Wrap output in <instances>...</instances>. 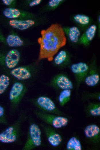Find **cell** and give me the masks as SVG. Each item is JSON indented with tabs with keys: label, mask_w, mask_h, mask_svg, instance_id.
I'll list each match as a JSON object with an SVG mask.
<instances>
[{
	"label": "cell",
	"mask_w": 100,
	"mask_h": 150,
	"mask_svg": "<svg viewBox=\"0 0 100 150\" xmlns=\"http://www.w3.org/2000/svg\"><path fill=\"white\" fill-rule=\"evenodd\" d=\"M86 137L92 143H98L100 140V129L97 125L92 124L87 125L84 129Z\"/></svg>",
	"instance_id": "12"
},
{
	"label": "cell",
	"mask_w": 100,
	"mask_h": 150,
	"mask_svg": "<svg viewBox=\"0 0 100 150\" xmlns=\"http://www.w3.org/2000/svg\"><path fill=\"white\" fill-rule=\"evenodd\" d=\"M42 2L41 0H34L30 1L29 3V6L33 7L40 4Z\"/></svg>",
	"instance_id": "28"
},
{
	"label": "cell",
	"mask_w": 100,
	"mask_h": 150,
	"mask_svg": "<svg viewBox=\"0 0 100 150\" xmlns=\"http://www.w3.org/2000/svg\"><path fill=\"white\" fill-rule=\"evenodd\" d=\"M71 56L66 49L59 50L54 57L52 61L55 66L59 69H64L71 64Z\"/></svg>",
	"instance_id": "11"
},
{
	"label": "cell",
	"mask_w": 100,
	"mask_h": 150,
	"mask_svg": "<svg viewBox=\"0 0 100 150\" xmlns=\"http://www.w3.org/2000/svg\"><path fill=\"white\" fill-rule=\"evenodd\" d=\"M33 114L38 119L54 128L59 129L67 126L69 120L66 117L45 113L34 109Z\"/></svg>",
	"instance_id": "5"
},
{
	"label": "cell",
	"mask_w": 100,
	"mask_h": 150,
	"mask_svg": "<svg viewBox=\"0 0 100 150\" xmlns=\"http://www.w3.org/2000/svg\"><path fill=\"white\" fill-rule=\"evenodd\" d=\"M3 13L6 17L11 19L27 18L31 15L29 14V13L13 7H8L5 9Z\"/></svg>",
	"instance_id": "15"
},
{
	"label": "cell",
	"mask_w": 100,
	"mask_h": 150,
	"mask_svg": "<svg viewBox=\"0 0 100 150\" xmlns=\"http://www.w3.org/2000/svg\"><path fill=\"white\" fill-rule=\"evenodd\" d=\"M4 108L0 105V124L7 126L10 124Z\"/></svg>",
	"instance_id": "26"
},
{
	"label": "cell",
	"mask_w": 100,
	"mask_h": 150,
	"mask_svg": "<svg viewBox=\"0 0 100 150\" xmlns=\"http://www.w3.org/2000/svg\"><path fill=\"white\" fill-rule=\"evenodd\" d=\"M32 102L38 110L42 112L59 115L67 116L57 108L51 99L47 96H39L33 100Z\"/></svg>",
	"instance_id": "6"
},
{
	"label": "cell",
	"mask_w": 100,
	"mask_h": 150,
	"mask_svg": "<svg viewBox=\"0 0 100 150\" xmlns=\"http://www.w3.org/2000/svg\"><path fill=\"white\" fill-rule=\"evenodd\" d=\"M10 74L15 78L20 80H26L31 76L30 72L26 68L22 66L12 69Z\"/></svg>",
	"instance_id": "18"
},
{
	"label": "cell",
	"mask_w": 100,
	"mask_h": 150,
	"mask_svg": "<svg viewBox=\"0 0 100 150\" xmlns=\"http://www.w3.org/2000/svg\"><path fill=\"white\" fill-rule=\"evenodd\" d=\"M71 94V90L65 89L61 90L58 97V101L61 106H64L70 101Z\"/></svg>",
	"instance_id": "22"
},
{
	"label": "cell",
	"mask_w": 100,
	"mask_h": 150,
	"mask_svg": "<svg viewBox=\"0 0 100 150\" xmlns=\"http://www.w3.org/2000/svg\"><path fill=\"white\" fill-rule=\"evenodd\" d=\"M65 35L71 42L74 44H79L81 36V32L79 28L76 26L63 28Z\"/></svg>",
	"instance_id": "17"
},
{
	"label": "cell",
	"mask_w": 100,
	"mask_h": 150,
	"mask_svg": "<svg viewBox=\"0 0 100 150\" xmlns=\"http://www.w3.org/2000/svg\"><path fill=\"white\" fill-rule=\"evenodd\" d=\"M20 55L19 51L16 49H12L8 51L5 58V63L8 68L13 69L18 64Z\"/></svg>",
	"instance_id": "14"
},
{
	"label": "cell",
	"mask_w": 100,
	"mask_h": 150,
	"mask_svg": "<svg viewBox=\"0 0 100 150\" xmlns=\"http://www.w3.org/2000/svg\"><path fill=\"white\" fill-rule=\"evenodd\" d=\"M35 22L31 19H11L9 22V25L16 29L24 30L33 26Z\"/></svg>",
	"instance_id": "16"
},
{
	"label": "cell",
	"mask_w": 100,
	"mask_h": 150,
	"mask_svg": "<svg viewBox=\"0 0 100 150\" xmlns=\"http://www.w3.org/2000/svg\"><path fill=\"white\" fill-rule=\"evenodd\" d=\"M28 126L25 142L22 150H32L42 146V132L33 116L28 115Z\"/></svg>",
	"instance_id": "3"
},
{
	"label": "cell",
	"mask_w": 100,
	"mask_h": 150,
	"mask_svg": "<svg viewBox=\"0 0 100 150\" xmlns=\"http://www.w3.org/2000/svg\"><path fill=\"white\" fill-rule=\"evenodd\" d=\"M28 112L22 110L16 119L0 132V142L4 144L22 145L23 135L22 126L28 117Z\"/></svg>",
	"instance_id": "2"
},
{
	"label": "cell",
	"mask_w": 100,
	"mask_h": 150,
	"mask_svg": "<svg viewBox=\"0 0 100 150\" xmlns=\"http://www.w3.org/2000/svg\"><path fill=\"white\" fill-rule=\"evenodd\" d=\"M26 91V88L22 83L16 82L12 85L9 94L10 103L9 112L10 117L14 116L16 112L19 103Z\"/></svg>",
	"instance_id": "4"
},
{
	"label": "cell",
	"mask_w": 100,
	"mask_h": 150,
	"mask_svg": "<svg viewBox=\"0 0 100 150\" xmlns=\"http://www.w3.org/2000/svg\"><path fill=\"white\" fill-rule=\"evenodd\" d=\"M13 0H3L2 1L3 3L5 5H11L15 1Z\"/></svg>",
	"instance_id": "29"
},
{
	"label": "cell",
	"mask_w": 100,
	"mask_h": 150,
	"mask_svg": "<svg viewBox=\"0 0 100 150\" xmlns=\"http://www.w3.org/2000/svg\"><path fill=\"white\" fill-rule=\"evenodd\" d=\"M39 125L43 130L48 142L51 146L56 147L60 144L62 141V137L55 130L54 128L43 122L40 123Z\"/></svg>",
	"instance_id": "10"
},
{
	"label": "cell",
	"mask_w": 100,
	"mask_h": 150,
	"mask_svg": "<svg viewBox=\"0 0 100 150\" xmlns=\"http://www.w3.org/2000/svg\"><path fill=\"white\" fill-rule=\"evenodd\" d=\"M84 108L85 112L88 116L97 117L100 115V102H89Z\"/></svg>",
	"instance_id": "19"
},
{
	"label": "cell",
	"mask_w": 100,
	"mask_h": 150,
	"mask_svg": "<svg viewBox=\"0 0 100 150\" xmlns=\"http://www.w3.org/2000/svg\"><path fill=\"white\" fill-rule=\"evenodd\" d=\"M100 81V71L94 57L89 64L88 71L83 82L89 87H93L97 85Z\"/></svg>",
	"instance_id": "9"
},
{
	"label": "cell",
	"mask_w": 100,
	"mask_h": 150,
	"mask_svg": "<svg viewBox=\"0 0 100 150\" xmlns=\"http://www.w3.org/2000/svg\"><path fill=\"white\" fill-rule=\"evenodd\" d=\"M91 99L100 101V92L98 91L95 92H90L88 91H85L82 94L81 97V100L82 102H85Z\"/></svg>",
	"instance_id": "24"
},
{
	"label": "cell",
	"mask_w": 100,
	"mask_h": 150,
	"mask_svg": "<svg viewBox=\"0 0 100 150\" xmlns=\"http://www.w3.org/2000/svg\"><path fill=\"white\" fill-rule=\"evenodd\" d=\"M69 67L74 77L77 92L87 74L89 65L84 62H80L71 64Z\"/></svg>",
	"instance_id": "7"
},
{
	"label": "cell",
	"mask_w": 100,
	"mask_h": 150,
	"mask_svg": "<svg viewBox=\"0 0 100 150\" xmlns=\"http://www.w3.org/2000/svg\"><path fill=\"white\" fill-rule=\"evenodd\" d=\"M10 83L9 77L5 74L0 76V95L3 94L8 87Z\"/></svg>",
	"instance_id": "25"
},
{
	"label": "cell",
	"mask_w": 100,
	"mask_h": 150,
	"mask_svg": "<svg viewBox=\"0 0 100 150\" xmlns=\"http://www.w3.org/2000/svg\"><path fill=\"white\" fill-rule=\"evenodd\" d=\"M64 1L63 0H50L47 4L48 7L51 9H55L60 6Z\"/></svg>",
	"instance_id": "27"
},
{
	"label": "cell",
	"mask_w": 100,
	"mask_h": 150,
	"mask_svg": "<svg viewBox=\"0 0 100 150\" xmlns=\"http://www.w3.org/2000/svg\"><path fill=\"white\" fill-rule=\"evenodd\" d=\"M6 41L9 46L11 47H19L22 46L24 42L18 36L15 34H10L7 37Z\"/></svg>",
	"instance_id": "21"
},
{
	"label": "cell",
	"mask_w": 100,
	"mask_h": 150,
	"mask_svg": "<svg viewBox=\"0 0 100 150\" xmlns=\"http://www.w3.org/2000/svg\"><path fill=\"white\" fill-rule=\"evenodd\" d=\"M72 20L78 26L83 28L88 27L91 22V19L89 16L82 14L74 15L72 17Z\"/></svg>",
	"instance_id": "20"
},
{
	"label": "cell",
	"mask_w": 100,
	"mask_h": 150,
	"mask_svg": "<svg viewBox=\"0 0 100 150\" xmlns=\"http://www.w3.org/2000/svg\"><path fill=\"white\" fill-rule=\"evenodd\" d=\"M67 38L63 28L59 24H52L46 29L41 31L38 39L40 45L39 59H47L52 61L53 58L66 44Z\"/></svg>",
	"instance_id": "1"
},
{
	"label": "cell",
	"mask_w": 100,
	"mask_h": 150,
	"mask_svg": "<svg viewBox=\"0 0 100 150\" xmlns=\"http://www.w3.org/2000/svg\"><path fill=\"white\" fill-rule=\"evenodd\" d=\"M66 148L67 150H82V149L80 141L74 136L72 137L68 140Z\"/></svg>",
	"instance_id": "23"
},
{
	"label": "cell",
	"mask_w": 100,
	"mask_h": 150,
	"mask_svg": "<svg viewBox=\"0 0 100 150\" xmlns=\"http://www.w3.org/2000/svg\"><path fill=\"white\" fill-rule=\"evenodd\" d=\"M49 85L57 90H72L74 87L71 79L66 74L62 72L56 74L51 80Z\"/></svg>",
	"instance_id": "8"
},
{
	"label": "cell",
	"mask_w": 100,
	"mask_h": 150,
	"mask_svg": "<svg viewBox=\"0 0 100 150\" xmlns=\"http://www.w3.org/2000/svg\"><path fill=\"white\" fill-rule=\"evenodd\" d=\"M97 29V27L95 24L90 25L86 29L84 32L80 37L79 44L85 47H87L94 38Z\"/></svg>",
	"instance_id": "13"
}]
</instances>
